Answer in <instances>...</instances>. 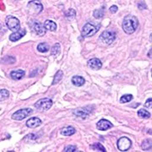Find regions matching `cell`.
Listing matches in <instances>:
<instances>
[{
    "label": "cell",
    "instance_id": "11",
    "mask_svg": "<svg viewBox=\"0 0 152 152\" xmlns=\"http://www.w3.org/2000/svg\"><path fill=\"white\" fill-rule=\"evenodd\" d=\"M26 30L24 28H20L18 31H14V33H12L10 36V40L11 42H17L19 41L20 39H21L25 35H26Z\"/></svg>",
    "mask_w": 152,
    "mask_h": 152
},
{
    "label": "cell",
    "instance_id": "10",
    "mask_svg": "<svg viewBox=\"0 0 152 152\" xmlns=\"http://www.w3.org/2000/svg\"><path fill=\"white\" fill-rule=\"evenodd\" d=\"M91 107H86L83 108L76 109L74 111V115H75L78 118H86L89 114L92 112V110H91Z\"/></svg>",
    "mask_w": 152,
    "mask_h": 152
},
{
    "label": "cell",
    "instance_id": "8",
    "mask_svg": "<svg viewBox=\"0 0 152 152\" xmlns=\"http://www.w3.org/2000/svg\"><path fill=\"white\" fill-rule=\"evenodd\" d=\"M31 27L33 31L36 33L37 35L40 36V37L44 36L47 32V30L45 29L43 25L41 24L37 20H33L32 23H31Z\"/></svg>",
    "mask_w": 152,
    "mask_h": 152
},
{
    "label": "cell",
    "instance_id": "5",
    "mask_svg": "<svg viewBox=\"0 0 152 152\" xmlns=\"http://www.w3.org/2000/svg\"><path fill=\"white\" fill-rule=\"evenodd\" d=\"M6 26L10 30L13 31H16L20 28V20L14 16H9L6 17Z\"/></svg>",
    "mask_w": 152,
    "mask_h": 152
},
{
    "label": "cell",
    "instance_id": "12",
    "mask_svg": "<svg viewBox=\"0 0 152 152\" xmlns=\"http://www.w3.org/2000/svg\"><path fill=\"white\" fill-rule=\"evenodd\" d=\"M113 124H112L110 121H108V120L107 119L100 120L97 123V124H96V128H97L99 130L102 131L107 130V129L113 128Z\"/></svg>",
    "mask_w": 152,
    "mask_h": 152
},
{
    "label": "cell",
    "instance_id": "19",
    "mask_svg": "<svg viewBox=\"0 0 152 152\" xmlns=\"http://www.w3.org/2000/svg\"><path fill=\"white\" fill-rule=\"evenodd\" d=\"M76 17V11L74 9H69L65 13V18L68 20H72Z\"/></svg>",
    "mask_w": 152,
    "mask_h": 152
},
{
    "label": "cell",
    "instance_id": "9",
    "mask_svg": "<svg viewBox=\"0 0 152 152\" xmlns=\"http://www.w3.org/2000/svg\"><path fill=\"white\" fill-rule=\"evenodd\" d=\"M131 140L127 137H122L118 141V148L121 151H127L131 147Z\"/></svg>",
    "mask_w": 152,
    "mask_h": 152
},
{
    "label": "cell",
    "instance_id": "26",
    "mask_svg": "<svg viewBox=\"0 0 152 152\" xmlns=\"http://www.w3.org/2000/svg\"><path fill=\"white\" fill-rule=\"evenodd\" d=\"M132 100H133V96L129 95V94H127V95H124L122 97L120 98V102L121 103H127V102H129Z\"/></svg>",
    "mask_w": 152,
    "mask_h": 152
},
{
    "label": "cell",
    "instance_id": "15",
    "mask_svg": "<svg viewBox=\"0 0 152 152\" xmlns=\"http://www.w3.org/2000/svg\"><path fill=\"white\" fill-rule=\"evenodd\" d=\"M25 76V71L22 69L12 71L10 73V77L15 80H20Z\"/></svg>",
    "mask_w": 152,
    "mask_h": 152
},
{
    "label": "cell",
    "instance_id": "24",
    "mask_svg": "<svg viewBox=\"0 0 152 152\" xmlns=\"http://www.w3.org/2000/svg\"><path fill=\"white\" fill-rule=\"evenodd\" d=\"M142 149L144 151H149V150H151V140H146L142 143Z\"/></svg>",
    "mask_w": 152,
    "mask_h": 152
},
{
    "label": "cell",
    "instance_id": "16",
    "mask_svg": "<svg viewBox=\"0 0 152 152\" xmlns=\"http://www.w3.org/2000/svg\"><path fill=\"white\" fill-rule=\"evenodd\" d=\"M75 129L74 127H65L61 130V134L64 136H71L75 134Z\"/></svg>",
    "mask_w": 152,
    "mask_h": 152
},
{
    "label": "cell",
    "instance_id": "20",
    "mask_svg": "<svg viewBox=\"0 0 152 152\" xmlns=\"http://www.w3.org/2000/svg\"><path fill=\"white\" fill-rule=\"evenodd\" d=\"M49 45L47 42H42V43H40L37 46V50L40 53H47L49 51Z\"/></svg>",
    "mask_w": 152,
    "mask_h": 152
},
{
    "label": "cell",
    "instance_id": "17",
    "mask_svg": "<svg viewBox=\"0 0 152 152\" xmlns=\"http://www.w3.org/2000/svg\"><path fill=\"white\" fill-rule=\"evenodd\" d=\"M43 26L46 30H48L50 31H55L57 30V25L53 20H46L44 22Z\"/></svg>",
    "mask_w": 152,
    "mask_h": 152
},
{
    "label": "cell",
    "instance_id": "14",
    "mask_svg": "<svg viewBox=\"0 0 152 152\" xmlns=\"http://www.w3.org/2000/svg\"><path fill=\"white\" fill-rule=\"evenodd\" d=\"M42 124V120L38 118H31L26 122V126L30 129H34Z\"/></svg>",
    "mask_w": 152,
    "mask_h": 152
},
{
    "label": "cell",
    "instance_id": "6",
    "mask_svg": "<svg viewBox=\"0 0 152 152\" xmlns=\"http://www.w3.org/2000/svg\"><path fill=\"white\" fill-rule=\"evenodd\" d=\"M29 12L32 15H37L43 10V6L38 0H33L27 4Z\"/></svg>",
    "mask_w": 152,
    "mask_h": 152
},
{
    "label": "cell",
    "instance_id": "7",
    "mask_svg": "<svg viewBox=\"0 0 152 152\" xmlns=\"http://www.w3.org/2000/svg\"><path fill=\"white\" fill-rule=\"evenodd\" d=\"M32 113V110L31 108H25L18 110L15 113L12 115V118L14 120L17 121H20V120L25 119L26 118H27L28 116H30Z\"/></svg>",
    "mask_w": 152,
    "mask_h": 152
},
{
    "label": "cell",
    "instance_id": "30",
    "mask_svg": "<svg viewBox=\"0 0 152 152\" xmlns=\"http://www.w3.org/2000/svg\"><path fill=\"white\" fill-rule=\"evenodd\" d=\"M145 107H148V108H151L152 107V99L151 97L149 98L148 100L146 101V102L145 104Z\"/></svg>",
    "mask_w": 152,
    "mask_h": 152
},
{
    "label": "cell",
    "instance_id": "2",
    "mask_svg": "<svg viewBox=\"0 0 152 152\" xmlns=\"http://www.w3.org/2000/svg\"><path fill=\"white\" fill-rule=\"evenodd\" d=\"M98 30L99 29L96 26H94L91 23H87L82 28V36L84 37H91L97 32Z\"/></svg>",
    "mask_w": 152,
    "mask_h": 152
},
{
    "label": "cell",
    "instance_id": "25",
    "mask_svg": "<svg viewBox=\"0 0 152 152\" xmlns=\"http://www.w3.org/2000/svg\"><path fill=\"white\" fill-rule=\"evenodd\" d=\"M10 96V92L5 90V89H4V90H0V102H2V101H4L6 99H8Z\"/></svg>",
    "mask_w": 152,
    "mask_h": 152
},
{
    "label": "cell",
    "instance_id": "13",
    "mask_svg": "<svg viewBox=\"0 0 152 152\" xmlns=\"http://www.w3.org/2000/svg\"><path fill=\"white\" fill-rule=\"evenodd\" d=\"M88 66L94 70H98L102 67V64L101 62V60L98 58H91V60L88 61Z\"/></svg>",
    "mask_w": 152,
    "mask_h": 152
},
{
    "label": "cell",
    "instance_id": "21",
    "mask_svg": "<svg viewBox=\"0 0 152 152\" xmlns=\"http://www.w3.org/2000/svg\"><path fill=\"white\" fill-rule=\"evenodd\" d=\"M138 116L141 118H150L151 117V114L148 111L146 110H144V109H140L139 110L138 112Z\"/></svg>",
    "mask_w": 152,
    "mask_h": 152
},
{
    "label": "cell",
    "instance_id": "1",
    "mask_svg": "<svg viewBox=\"0 0 152 152\" xmlns=\"http://www.w3.org/2000/svg\"><path fill=\"white\" fill-rule=\"evenodd\" d=\"M139 26L138 19L134 15H127L124 19L123 29L127 34H133L136 31Z\"/></svg>",
    "mask_w": 152,
    "mask_h": 152
},
{
    "label": "cell",
    "instance_id": "32",
    "mask_svg": "<svg viewBox=\"0 0 152 152\" xmlns=\"http://www.w3.org/2000/svg\"><path fill=\"white\" fill-rule=\"evenodd\" d=\"M148 57L151 58V50L149 51V53H148Z\"/></svg>",
    "mask_w": 152,
    "mask_h": 152
},
{
    "label": "cell",
    "instance_id": "4",
    "mask_svg": "<svg viewBox=\"0 0 152 152\" xmlns=\"http://www.w3.org/2000/svg\"><path fill=\"white\" fill-rule=\"evenodd\" d=\"M116 38V33L112 31H105L100 36V40L105 45H110L114 42Z\"/></svg>",
    "mask_w": 152,
    "mask_h": 152
},
{
    "label": "cell",
    "instance_id": "18",
    "mask_svg": "<svg viewBox=\"0 0 152 152\" xmlns=\"http://www.w3.org/2000/svg\"><path fill=\"white\" fill-rule=\"evenodd\" d=\"M85 79L81 77V76H74L73 78H72V83L75 86H82L84 84H85Z\"/></svg>",
    "mask_w": 152,
    "mask_h": 152
},
{
    "label": "cell",
    "instance_id": "31",
    "mask_svg": "<svg viewBox=\"0 0 152 152\" xmlns=\"http://www.w3.org/2000/svg\"><path fill=\"white\" fill-rule=\"evenodd\" d=\"M118 11V7L116 5H113L111 8H110V12L111 13H113V14H114V13H116Z\"/></svg>",
    "mask_w": 152,
    "mask_h": 152
},
{
    "label": "cell",
    "instance_id": "27",
    "mask_svg": "<svg viewBox=\"0 0 152 152\" xmlns=\"http://www.w3.org/2000/svg\"><path fill=\"white\" fill-rule=\"evenodd\" d=\"M91 147H92V149L94 151H107L106 149H105V147H104L102 144H100V143H96V144H94Z\"/></svg>",
    "mask_w": 152,
    "mask_h": 152
},
{
    "label": "cell",
    "instance_id": "23",
    "mask_svg": "<svg viewBox=\"0 0 152 152\" xmlns=\"http://www.w3.org/2000/svg\"><path fill=\"white\" fill-rule=\"evenodd\" d=\"M60 49H61V47H60L59 43L54 44L53 47L51 49V54L53 55V56H57V55H58L60 53Z\"/></svg>",
    "mask_w": 152,
    "mask_h": 152
},
{
    "label": "cell",
    "instance_id": "22",
    "mask_svg": "<svg viewBox=\"0 0 152 152\" xmlns=\"http://www.w3.org/2000/svg\"><path fill=\"white\" fill-rule=\"evenodd\" d=\"M63 75H64L63 71H61V70L58 71L54 76V79H53V85H56V84H58V82L63 79Z\"/></svg>",
    "mask_w": 152,
    "mask_h": 152
},
{
    "label": "cell",
    "instance_id": "29",
    "mask_svg": "<svg viewBox=\"0 0 152 152\" xmlns=\"http://www.w3.org/2000/svg\"><path fill=\"white\" fill-rule=\"evenodd\" d=\"M64 152H74L77 151V147L75 145H68L64 148Z\"/></svg>",
    "mask_w": 152,
    "mask_h": 152
},
{
    "label": "cell",
    "instance_id": "28",
    "mask_svg": "<svg viewBox=\"0 0 152 152\" xmlns=\"http://www.w3.org/2000/svg\"><path fill=\"white\" fill-rule=\"evenodd\" d=\"M104 15V8L102 9H99L96 10L94 11V17L96 18V19H100Z\"/></svg>",
    "mask_w": 152,
    "mask_h": 152
},
{
    "label": "cell",
    "instance_id": "3",
    "mask_svg": "<svg viewBox=\"0 0 152 152\" xmlns=\"http://www.w3.org/2000/svg\"><path fill=\"white\" fill-rule=\"evenodd\" d=\"M53 106V101L49 98H42L40 99L35 104V107L40 111H47L52 107Z\"/></svg>",
    "mask_w": 152,
    "mask_h": 152
}]
</instances>
